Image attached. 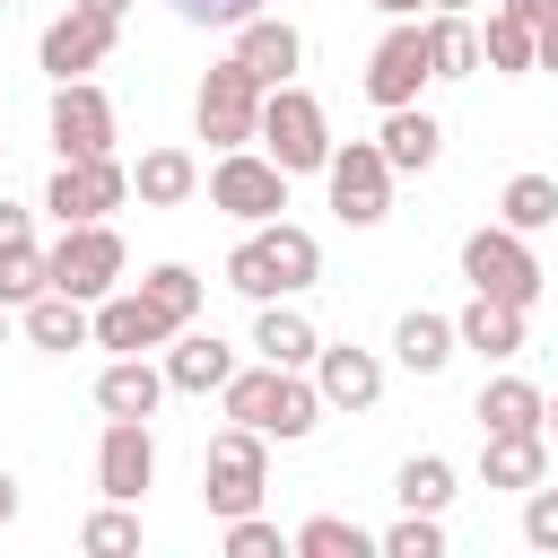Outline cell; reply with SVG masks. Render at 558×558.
Segmentation results:
<instances>
[{"label": "cell", "mask_w": 558, "mask_h": 558, "mask_svg": "<svg viewBox=\"0 0 558 558\" xmlns=\"http://www.w3.org/2000/svg\"><path fill=\"white\" fill-rule=\"evenodd\" d=\"M375 148H384V166H392V174H427V166H436V148H445V131H436L418 105H392V113H384V131H375Z\"/></svg>", "instance_id": "e0dca14e"}, {"label": "cell", "mask_w": 558, "mask_h": 558, "mask_svg": "<svg viewBox=\"0 0 558 558\" xmlns=\"http://www.w3.org/2000/svg\"><path fill=\"white\" fill-rule=\"evenodd\" d=\"M506 17H523V26H549V17H558V0H506Z\"/></svg>", "instance_id": "7bdbcfd3"}, {"label": "cell", "mask_w": 558, "mask_h": 558, "mask_svg": "<svg viewBox=\"0 0 558 558\" xmlns=\"http://www.w3.org/2000/svg\"><path fill=\"white\" fill-rule=\"evenodd\" d=\"M480 61H488V70H532V26L497 9V17H488V44H480Z\"/></svg>", "instance_id": "e575fe53"}, {"label": "cell", "mask_w": 558, "mask_h": 558, "mask_svg": "<svg viewBox=\"0 0 558 558\" xmlns=\"http://www.w3.org/2000/svg\"><path fill=\"white\" fill-rule=\"evenodd\" d=\"M235 61H244L262 87H288V78H296V61H305V35H296L288 17H262V9H253V17L235 26Z\"/></svg>", "instance_id": "5bb4252c"}, {"label": "cell", "mask_w": 558, "mask_h": 558, "mask_svg": "<svg viewBox=\"0 0 558 558\" xmlns=\"http://www.w3.org/2000/svg\"><path fill=\"white\" fill-rule=\"evenodd\" d=\"M235 375V349L218 340V331H192V340H174V357H166V384L174 392H218Z\"/></svg>", "instance_id": "ffe728a7"}, {"label": "cell", "mask_w": 558, "mask_h": 558, "mask_svg": "<svg viewBox=\"0 0 558 558\" xmlns=\"http://www.w3.org/2000/svg\"><path fill=\"white\" fill-rule=\"evenodd\" d=\"M157 392H166V366H148V357H113V366L96 375V410H105V418H148Z\"/></svg>", "instance_id": "ac0fdd59"}, {"label": "cell", "mask_w": 558, "mask_h": 558, "mask_svg": "<svg viewBox=\"0 0 558 558\" xmlns=\"http://www.w3.org/2000/svg\"><path fill=\"white\" fill-rule=\"evenodd\" d=\"M78 9H96V17H113V26H122V9H131V0H78Z\"/></svg>", "instance_id": "ee69618b"}, {"label": "cell", "mask_w": 558, "mask_h": 558, "mask_svg": "<svg viewBox=\"0 0 558 558\" xmlns=\"http://www.w3.org/2000/svg\"><path fill=\"white\" fill-rule=\"evenodd\" d=\"M26 340H35V349H87L96 331H87V305H78V296L44 288V296H26Z\"/></svg>", "instance_id": "44dd1931"}, {"label": "cell", "mask_w": 558, "mask_h": 558, "mask_svg": "<svg viewBox=\"0 0 558 558\" xmlns=\"http://www.w3.org/2000/svg\"><path fill=\"white\" fill-rule=\"evenodd\" d=\"M253 349L270 357V366H314V323L305 314H288V305H262V323H253Z\"/></svg>", "instance_id": "603a6c76"}, {"label": "cell", "mask_w": 558, "mask_h": 558, "mask_svg": "<svg viewBox=\"0 0 558 558\" xmlns=\"http://www.w3.org/2000/svg\"><path fill=\"white\" fill-rule=\"evenodd\" d=\"M262 253H270L279 288H305V279L323 270V244H314L305 227H279V218H262Z\"/></svg>", "instance_id": "484cf974"}, {"label": "cell", "mask_w": 558, "mask_h": 558, "mask_svg": "<svg viewBox=\"0 0 558 558\" xmlns=\"http://www.w3.org/2000/svg\"><path fill=\"white\" fill-rule=\"evenodd\" d=\"M436 9H471V0H436Z\"/></svg>", "instance_id": "681fc988"}, {"label": "cell", "mask_w": 558, "mask_h": 558, "mask_svg": "<svg viewBox=\"0 0 558 558\" xmlns=\"http://www.w3.org/2000/svg\"><path fill=\"white\" fill-rule=\"evenodd\" d=\"M9 244H26V209H17V201H0V253H9Z\"/></svg>", "instance_id": "b9f144b4"}, {"label": "cell", "mask_w": 558, "mask_h": 558, "mask_svg": "<svg viewBox=\"0 0 558 558\" xmlns=\"http://www.w3.org/2000/svg\"><path fill=\"white\" fill-rule=\"evenodd\" d=\"M140 296H148V305H157V314H166V323H174V331H183V323H192V314H201V279H192V270H183V262H157V270H148V279H140Z\"/></svg>", "instance_id": "f546056e"}, {"label": "cell", "mask_w": 558, "mask_h": 558, "mask_svg": "<svg viewBox=\"0 0 558 558\" xmlns=\"http://www.w3.org/2000/svg\"><path fill=\"white\" fill-rule=\"evenodd\" d=\"M0 9H9V0H0Z\"/></svg>", "instance_id": "f907efd6"}, {"label": "cell", "mask_w": 558, "mask_h": 558, "mask_svg": "<svg viewBox=\"0 0 558 558\" xmlns=\"http://www.w3.org/2000/svg\"><path fill=\"white\" fill-rule=\"evenodd\" d=\"M52 279H44V253L35 244H9L0 253V305H26V296H44Z\"/></svg>", "instance_id": "d590c367"}, {"label": "cell", "mask_w": 558, "mask_h": 558, "mask_svg": "<svg viewBox=\"0 0 558 558\" xmlns=\"http://www.w3.org/2000/svg\"><path fill=\"white\" fill-rule=\"evenodd\" d=\"M253 140L270 148V166L279 174H323V157H331V131H323V105L288 78V87H262V122H253Z\"/></svg>", "instance_id": "7a4b0ae2"}, {"label": "cell", "mask_w": 558, "mask_h": 558, "mask_svg": "<svg viewBox=\"0 0 558 558\" xmlns=\"http://www.w3.org/2000/svg\"><path fill=\"white\" fill-rule=\"evenodd\" d=\"M541 462H549L541 427H497V436L480 445V480H488V488H532Z\"/></svg>", "instance_id": "d6986e66"}, {"label": "cell", "mask_w": 558, "mask_h": 558, "mask_svg": "<svg viewBox=\"0 0 558 558\" xmlns=\"http://www.w3.org/2000/svg\"><path fill=\"white\" fill-rule=\"evenodd\" d=\"M35 52H44V70H52V78H87V70L113 52V17H96V9H78V0H70V17H52Z\"/></svg>", "instance_id": "4fadbf2b"}, {"label": "cell", "mask_w": 558, "mask_h": 558, "mask_svg": "<svg viewBox=\"0 0 558 558\" xmlns=\"http://www.w3.org/2000/svg\"><path fill=\"white\" fill-rule=\"evenodd\" d=\"M78 549H87V558H131V549H140V514H131L122 497H105V514H87Z\"/></svg>", "instance_id": "1f68e13d"}, {"label": "cell", "mask_w": 558, "mask_h": 558, "mask_svg": "<svg viewBox=\"0 0 558 558\" xmlns=\"http://www.w3.org/2000/svg\"><path fill=\"white\" fill-rule=\"evenodd\" d=\"M436 78V61H427V26H392L384 44H375V61H366V96L392 113V105H418V87Z\"/></svg>", "instance_id": "30bf717a"}, {"label": "cell", "mask_w": 558, "mask_h": 558, "mask_svg": "<svg viewBox=\"0 0 558 558\" xmlns=\"http://www.w3.org/2000/svg\"><path fill=\"white\" fill-rule=\"evenodd\" d=\"M131 201V174L113 166V148L105 157H61V174H52V192H44V209L61 218V227H87V218H105V209H122Z\"/></svg>", "instance_id": "ba28073f"}, {"label": "cell", "mask_w": 558, "mask_h": 558, "mask_svg": "<svg viewBox=\"0 0 558 558\" xmlns=\"http://www.w3.org/2000/svg\"><path fill=\"white\" fill-rule=\"evenodd\" d=\"M366 9H384V17H410V9H418V0H366Z\"/></svg>", "instance_id": "bcb514c9"}, {"label": "cell", "mask_w": 558, "mask_h": 558, "mask_svg": "<svg viewBox=\"0 0 558 558\" xmlns=\"http://www.w3.org/2000/svg\"><path fill=\"white\" fill-rule=\"evenodd\" d=\"M323 174H331V209H340L349 227H375V218L392 209V166H384V148H375V140L331 148V157H323Z\"/></svg>", "instance_id": "52a82bcc"}, {"label": "cell", "mask_w": 558, "mask_h": 558, "mask_svg": "<svg viewBox=\"0 0 558 558\" xmlns=\"http://www.w3.org/2000/svg\"><path fill=\"white\" fill-rule=\"evenodd\" d=\"M201 497H209V514H218V523L262 506V436H253V427L209 436V453H201Z\"/></svg>", "instance_id": "8992f818"}, {"label": "cell", "mask_w": 558, "mask_h": 558, "mask_svg": "<svg viewBox=\"0 0 558 558\" xmlns=\"http://www.w3.org/2000/svg\"><path fill=\"white\" fill-rule=\"evenodd\" d=\"M427 61H436V78H471V70H480V35L462 26V9H445V17L427 26Z\"/></svg>", "instance_id": "83f0119b"}, {"label": "cell", "mask_w": 558, "mask_h": 558, "mask_svg": "<svg viewBox=\"0 0 558 558\" xmlns=\"http://www.w3.org/2000/svg\"><path fill=\"white\" fill-rule=\"evenodd\" d=\"M131 183H140V201H148V209H174V201H192V183H201V174H192V157H183V148H148Z\"/></svg>", "instance_id": "d4e9b609"}, {"label": "cell", "mask_w": 558, "mask_h": 558, "mask_svg": "<svg viewBox=\"0 0 558 558\" xmlns=\"http://www.w3.org/2000/svg\"><path fill=\"white\" fill-rule=\"evenodd\" d=\"M314 392H323L331 410H375L384 366H375L366 349H314Z\"/></svg>", "instance_id": "2e32d148"}, {"label": "cell", "mask_w": 558, "mask_h": 558, "mask_svg": "<svg viewBox=\"0 0 558 558\" xmlns=\"http://www.w3.org/2000/svg\"><path fill=\"white\" fill-rule=\"evenodd\" d=\"M392 497H401L410 514H436V506L453 497V471H445L436 453H418V462H401V480H392Z\"/></svg>", "instance_id": "d6a6232c"}, {"label": "cell", "mask_w": 558, "mask_h": 558, "mask_svg": "<svg viewBox=\"0 0 558 558\" xmlns=\"http://www.w3.org/2000/svg\"><path fill=\"white\" fill-rule=\"evenodd\" d=\"M288 541H279V523H262V514H227V558H279Z\"/></svg>", "instance_id": "8d00e7d4"}, {"label": "cell", "mask_w": 558, "mask_h": 558, "mask_svg": "<svg viewBox=\"0 0 558 558\" xmlns=\"http://www.w3.org/2000/svg\"><path fill=\"white\" fill-rule=\"evenodd\" d=\"M192 122H201V140H209V148H244V140H253V122H262V78H253V70L227 52V61L201 78Z\"/></svg>", "instance_id": "5b68a950"}, {"label": "cell", "mask_w": 558, "mask_h": 558, "mask_svg": "<svg viewBox=\"0 0 558 558\" xmlns=\"http://www.w3.org/2000/svg\"><path fill=\"white\" fill-rule=\"evenodd\" d=\"M497 209H506V227H514V235H532V227H558V183H549V174H514Z\"/></svg>", "instance_id": "f1b7e54d"}, {"label": "cell", "mask_w": 558, "mask_h": 558, "mask_svg": "<svg viewBox=\"0 0 558 558\" xmlns=\"http://www.w3.org/2000/svg\"><path fill=\"white\" fill-rule=\"evenodd\" d=\"M157 480V445H148V418H113L105 427V445H96V488L105 497H122V506H140V488Z\"/></svg>", "instance_id": "7c38bea8"}, {"label": "cell", "mask_w": 558, "mask_h": 558, "mask_svg": "<svg viewBox=\"0 0 558 558\" xmlns=\"http://www.w3.org/2000/svg\"><path fill=\"white\" fill-rule=\"evenodd\" d=\"M462 279H471V296H497V305H532L541 296V262H532V244L514 227H480L462 244Z\"/></svg>", "instance_id": "277c9868"}, {"label": "cell", "mask_w": 558, "mask_h": 558, "mask_svg": "<svg viewBox=\"0 0 558 558\" xmlns=\"http://www.w3.org/2000/svg\"><path fill=\"white\" fill-rule=\"evenodd\" d=\"M44 279H52L61 296H78V305L113 296V279H122V235H113L105 218H87V227H61V244L44 253Z\"/></svg>", "instance_id": "3957f363"}, {"label": "cell", "mask_w": 558, "mask_h": 558, "mask_svg": "<svg viewBox=\"0 0 558 558\" xmlns=\"http://www.w3.org/2000/svg\"><path fill=\"white\" fill-rule=\"evenodd\" d=\"M174 9H183L192 26H244V17L262 9V0H174Z\"/></svg>", "instance_id": "ab89813d"}, {"label": "cell", "mask_w": 558, "mask_h": 558, "mask_svg": "<svg viewBox=\"0 0 558 558\" xmlns=\"http://www.w3.org/2000/svg\"><path fill=\"white\" fill-rule=\"evenodd\" d=\"M523 541H532V549H558V488H541V480H532V497H523Z\"/></svg>", "instance_id": "f35d334b"}, {"label": "cell", "mask_w": 558, "mask_h": 558, "mask_svg": "<svg viewBox=\"0 0 558 558\" xmlns=\"http://www.w3.org/2000/svg\"><path fill=\"white\" fill-rule=\"evenodd\" d=\"M384 558H445V532H436V514H410V523H392V532H384Z\"/></svg>", "instance_id": "74e56055"}, {"label": "cell", "mask_w": 558, "mask_h": 558, "mask_svg": "<svg viewBox=\"0 0 558 558\" xmlns=\"http://www.w3.org/2000/svg\"><path fill=\"white\" fill-rule=\"evenodd\" d=\"M480 427H488V436H497V427H541V392H532L523 375L480 384Z\"/></svg>", "instance_id": "4316f807"}, {"label": "cell", "mask_w": 558, "mask_h": 558, "mask_svg": "<svg viewBox=\"0 0 558 558\" xmlns=\"http://www.w3.org/2000/svg\"><path fill=\"white\" fill-rule=\"evenodd\" d=\"M541 427H558V401H541Z\"/></svg>", "instance_id": "7dc6e473"}, {"label": "cell", "mask_w": 558, "mask_h": 558, "mask_svg": "<svg viewBox=\"0 0 558 558\" xmlns=\"http://www.w3.org/2000/svg\"><path fill=\"white\" fill-rule=\"evenodd\" d=\"M52 148H61V157H105V148H113V105H105V87H87V78H61V87H52Z\"/></svg>", "instance_id": "8fae6325"}, {"label": "cell", "mask_w": 558, "mask_h": 558, "mask_svg": "<svg viewBox=\"0 0 558 558\" xmlns=\"http://www.w3.org/2000/svg\"><path fill=\"white\" fill-rule=\"evenodd\" d=\"M453 340H471V349H488V357H514V349H523V305L471 296V305H462V323H453Z\"/></svg>", "instance_id": "7402d4cb"}, {"label": "cell", "mask_w": 558, "mask_h": 558, "mask_svg": "<svg viewBox=\"0 0 558 558\" xmlns=\"http://www.w3.org/2000/svg\"><path fill=\"white\" fill-rule=\"evenodd\" d=\"M209 201L227 209V218H279L288 209V174L270 166V157H253V148H218V174H209Z\"/></svg>", "instance_id": "9c48e42d"}, {"label": "cell", "mask_w": 558, "mask_h": 558, "mask_svg": "<svg viewBox=\"0 0 558 558\" xmlns=\"http://www.w3.org/2000/svg\"><path fill=\"white\" fill-rule=\"evenodd\" d=\"M227 418L235 427H253V436H279V445H296V436H314V418H323V392L314 384H296V366H235L227 384Z\"/></svg>", "instance_id": "6da1fadb"}, {"label": "cell", "mask_w": 558, "mask_h": 558, "mask_svg": "<svg viewBox=\"0 0 558 558\" xmlns=\"http://www.w3.org/2000/svg\"><path fill=\"white\" fill-rule=\"evenodd\" d=\"M87 331H96V349H122V357H140V349H166L174 340V323L131 288V296H105L96 314H87Z\"/></svg>", "instance_id": "9a60e30c"}, {"label": "cell", "mask_w": 558, "mask_h": 558, "mask_svg": "<svg viewBox=\"0 0 558 558\" xmlns=\"http://www.w3.org/2000/svg\"><path fill=\"white\" fill-rule=\"evenodd\" d=\"M9 514H17V480L0 471V523H9Z\"/></svg>", "instance_id": "f6af8a7d"}, {"label": "cell", "mask_w": 558, "mask_h": 558, "mask_svg": "<svg viewBox=\"0 0 558 558\" xmlns=\"http://www.w3.org/2000/svg\"><path fill=\"white\" fill-rule=\"evenodd\" d=\"M0 340H9V305H0Z\"/></svg>", "instance_id": "c3c4849f"}, {"label": "cell", "mask_w": 558, "mask_h": 558, "mask_svg": "<svg viewBox=\"0 0 558 558\" xmlns=\"http://www.w3.org/2000/svg\"><path fill=\"white\" fill-rule=\"evenodd\" d=\"M296 558H366L375 541L349 523V514H314V523H296V541H288Z\"/></svg>", "instance_id": "4dcf8cb0"}, {"label": "cell", "mask_w": 558, "mask_h": 558, "mask_svg": "<svg viewBox=\"0 0 558 558\" xmlns=\"http://www.w3.org/2000/svg\"><path fill=\"white\" fill-rule=\"evenodd\" d=\"M227 288H235V296H253V305H270V296H288V288H279V270H270V253H262V235L227 253Z\"/></svg>", "instance_id": "836d02e7"}, {"label": "cell", "mask_w": 558, "mask_h": 558, "mask_svg": "<svg viewBox=\"0 0 558 558\" xmlns=\"http://www.w3.org/2000/svg\"><path fill=\"white\" fill-rule=\"evenodd\" d=\"M532 70H558V17H549V26H532Z\"/></svg>", "instance_id": "60d3db41"}, {"label": "cell", "mask_w": 558, "mask_h": 558, "mask_svg": "<svg viewBox=\"0 0 558 558\" xmlns=\"http://www.w3.org/2000/svg\"><path fill=\"white\" fill-rule=\"evenodd\" d=\"M392 357H401L410 375H445V357H453V323H445V314H401Z\"/></svg>", "instance_id": "cb8c5ba5"}]
</instances>
